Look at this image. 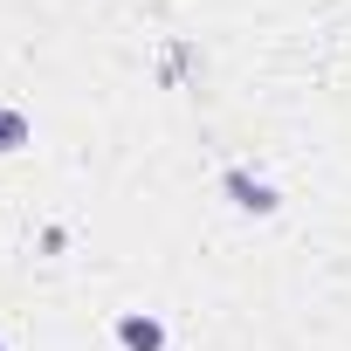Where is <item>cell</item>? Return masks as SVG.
<instances>
[{
    "instance_id": "1",
    "label": "cell",
    "mask_w": 351,
    "mask_h": 351,
    "mask_svg": "<svg viewBox=\"0 0 351 351\" xmlns=\"http://www.w3.org/2000/svg\"><path fill=\"white\" fill-rule=\"evenodd\" d=\"M221 193H228L241 214H276V207H282V200H276V186H269V180H248L241 165H228V172H221Z\"/></svg>"
},
{
    "instance_id": "2",
    "label": "cell",
    "mask_w": 351,
    "mask_h": 351,
    "mask_svg": "<svg viewBox=\"0 0 351 351\" xmlns=\"http://www.w3.org/2000/svg\"><path fill=\"white\" fill-rule=\"evenodd\" d=\"M117 344H124V351H165V324H158L152 310H124V317H117Z\"/></svg>"
},
{
    "instance_id": "4",
    "label": "cell",
    "mask_w": 351,
    "mask_h": 351,
    "mask_svg": "<svg viewBox=\"0 0 351 351\" xmlns=\"http://www.w3.org/2000/svg\"><path fill=\"white\" fill-rule=\"evenodd\" d=\"M0 351H8V344H0Z\"/></svg>"
},
{
    "instance_id": "3",
    "label": "cell",
    "mask_w": 351,
    "mask_h": 351,
    "mask_svg": "<svg viewBox=\"0 0 351 351\" xmlns=\"http://www.w3.org/2000/svg\"><path fill=\"white\" fill-rule=\"evenodd\" d=\"M35 138V124H28V110H14V104H0V152H21Z\"/></svg>"
}]
</instances>
